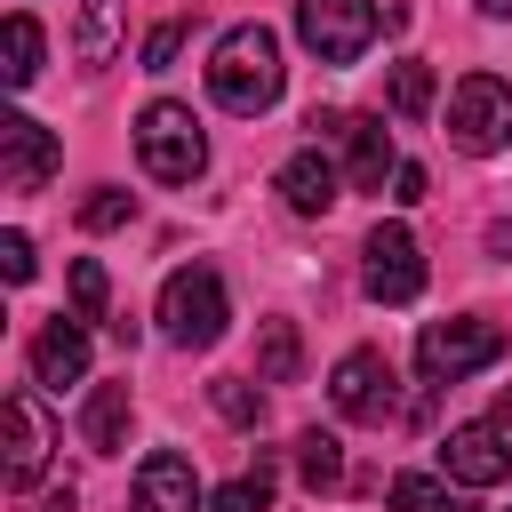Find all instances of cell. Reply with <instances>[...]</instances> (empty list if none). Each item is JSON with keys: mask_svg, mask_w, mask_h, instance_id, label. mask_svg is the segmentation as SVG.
I'll list each match as a JSON object with an SVG mask.
<instances>
[{"mask_svg": "<svg viewBox=\"0 0 512 512\" xmlns=\"http://www.w3.org/2000/svg\"><path fill=\"white\" fill-rule=\"evenodd\" d=\"M0 272H8L16 288L32 280V240H24V232H0Z\"/></svg>", "mask_w": 512, "mask_h": 512, "instance_id": "obj_28", "label": "cell"}, {"mask_svg": "<svg viewBox=\"0 0 512 512\" xmlns=\"http://www.w3.org/2000/svg\"><path fill=\"white\" fill-rule=\"evenodd\" d=\"M504 360V328L496 320H480V312H456V320H432L424 336H416V376L440 392V384H464V376H480V368H496Z\"/></svg>", "mask_w": 512, "mask_h": 512, "instance_id": "obj_2", "label": "cell"}, {"mask_svg": "<svg viewBox=\"0 0 512 512\" xmlns=\"http://www.w3.org/2000/svg\"><path fill=\"white\" fill-rule=\"evenodd\" d=\"M48 176H56V136L40 120H24V112L0 120V184L8 192H40Z\"/></svg>", "mask_w": 512, "mask_h": 512, "instance_id": "obj_10", "label": "cell"}, {"mask_svg": "<svg viewBox=\"0 0 512 512\" xmlns=\"http://www.w3.org/2000/svg\"><path fill=\"white\" fill-rule=\"evenodd\" d=\"M104 304H112V280H104L96 256H80V264H72V312H80V320H104Z\"/></svg>", "mask_w": 512, "mask_h": 512, "instance_id": "obj_24", "label": "cell"}, {"mask_svg": "<svg viewBox=\"0 0 512 512\" xmlns=\"http://www.w3.org/2000/svg\"><path fill=\"white\" fill-rule=\"evenodd\" d=\"M376 0H296V40L320 56V64H360L368 40H376Z\"/></svg>", "mask_w": 512, "mask_h": 512, "instance_id": "obj_6", "label": "cell"}, {"mask_svg": "<svg viewBox=\"0 0 512 512\" xmlns=\"http://www.w3.org/2000/svg\"><path fill=\"white\" fill-rule=\"evenodd\" d=\"M40 512H80V488H72V480H64V488H48V496H40Z\"/></svg>", "mask_w": 512, "mask_h": 512, "instance_id": "obj_30", "label": "cell"}, {"mask_svg": "<svg viewBox=\"0 0 512 512\" xmlns=\"http://www.w3.org/2000/svg\"><path fill=\"white\" fill-rule=\"evenodd\" d=\"M400 168V152H392V128L376 120V112H352L344 120V176L360 184V192H384V176Z\"/></svg>", "mask_w": 512, "mask_h": 512, "instance_id": "obj_14", "label": "cell"}, {"mask_svg": "<svg viewBox=\"0 0 512 512\" xmlns=\"http://www.w3.org/2000/svg\"><path fill=\"white\" fill-rule=\"evenodd\" d=\"M448 144L472 152V160L504 152V144H512V80H496V72H464V80L448 88Z\"/></svg>", "mask_w": 512, "mask_h": 512, "instance_id": "obj_5", "label": "cell"}, {"mask_svg": "<svg viewBox=\"0 0 512 512\" xmlns=\"http://www.w3.org/2000/svg\"><path fill=\"white\" fill-rule=\"evenodd\" d=\"M296 472H304V488L320 496V488H344V440L336 432H296Z\"/></svg>", "mask_w": 512, "mask_h": 512, "instance_id": "obj_19", "label": "cell"}, {"mask_svg": "<svg viewBox=\"0 0 512 512\" xmlns=\"http://www.w3.org/2000/svg\"><path fill=\"white\" fill-rule=\"evenodd\" d=\"M128 416H136L128 384H96V392L80 400V440H88L96 456H120V448H128Z\"/></svg>", "mask_w": 512, "mask_h": 512, "instance_id": "obj_16", "label": "cell"}, {"mask_svg": "<svg viewBox=\"0 0 512 512\" xmlns=\"http://www.w3.org/2000/svg\"><path fill=\"white\" fill-rule=\"evenodd\" d=\"M0 40H8V64H0V72H8V88H32V80H40V24L16 8Z\"/></svg>", "mask_w": 512, "mask_h": 512, "instance_id": "obj_21", "label": "cell"}, {"mask_svg": "<svg viewBox=\"0 0 512 512\" xmlns=\"http://www.w3.org/2000/svg\"><path fill=\"white\" fill-rule=\"evenodd\" d=\"M488 248H496V256H512V224H488Z\"/></svg>", "mask_w": 512, "mask_h": 512, "instance_id": "obj_31", "label": "cell"}, {"mask_svg": "<svg viewBox=\"0 0 512 512\" xmlns=\"http://www.w3.org/2000/svg\"><path fill=\"white\" fill-rule=\"evenodd\" d=\"M360 256H368V264H360V288H368L376 304H416V296H424V248H416L408 224H376Z\"/></svg>", "mask_w": 512, "mask_h": 512, "instance_id": "obj_7", "label": "cell"}, {"mask_svg": "<svg viewBox=\"0 0 512 512\" xmlns=\"http://www.w3.org/2000/svg\"><path fill=\"white\" fill-rule=\"evenodd\" d=\"M136 512H200V472H192V456H176V448L144 456V464H136Z\"/></svg>", "mask_w": 512, "mask_h": 512, "instance_id": "obj_12", "label": "cell"}, {"mask_svg": "<svg viewBox=\"0 0 512 512\" xmlns=\"http://www.w3.org/2000/svg\"><path fill=\"white\" fill-rule=\"evenodd\" d=\"M440 472L456 488H496L512 472V448H504V424H456L440 440Z\"/></svg>", "mask_w": 512, "mask_h": 512, "instance_id": "obj_9", "label": "cell"}, {"mask_svg": "<svg viewBox=\"0 0 512 512\" xmlns=\"http://www.w3.org/2000/svg\"><path fill=\"white\" fill-rule=\"evenodd\" d=\"M48 448H56V432H48L40 400L32 392H8V488H40Z\"/></svg>", "mask_w": 512, "mask_h": 512, "instance_id": "obj_11", "label": "cell"}, {"mask_svg": "<svg viewBox=\"0 0 512 512\" xmlns=\"http://www.w3.org/2000/svg\"><path fill=\"white\" fill-rule=\"evenodd\" d=\"M208 512H272V456H256V472L224 480V488L208 496Z\"/></svg>", "mask_w": 512, "mask_h": 512, "instance_id": "obj_22", "label": "cell"}, {"mask_svg": "<svg viewBox=\"0 0 512 512\" xmlns=\"http://www.w3.org/2000/svg\"><path fill=\"white\" fill-rule=\"evenodd\" d=\"M392 200H400V208H416V200H424V168H416V160H400V168H392Z\"/></svg>", "mask_w": 512, "mask_h": 512, "instance_id": "obj_29", "label": "cell"}, {"mask_svg": "<svg viewBox=\"0 0 512 512\" xmlns=\"http://www.w3.org/2000/svg\"><path fill=\"white\" fill-rule=\"evenodd\" d=\"M384 96H392L400 120H424V112H432V64H416V56L392 64V88H384Z\"/></svg>", "mask_w": 512, "mask_h": 512, "instance_id": "obj_23", "label": "cell"}, {"mask_svg": "<svg viewBox=\"0 0 512 512\" xmlns=\"http://www.w3.org/2000/svg\"><path fill=\"white\" fill-rule=\"evenodd\" d=\"M328 400H336V416H352V424H392V360L368 352V344H352V352L336 360V376H328Z\"/></svg>", "mask_w": 512, "mask_h": 512, "instance_id": "obj_8", "label": "cell"}, {"mask_svg": "<svg viewBox=\"0 0 512 512\" xmlns=\"http://www.w3.org/2000/svg\"><path fill=\"white\" fill-rule=\"evenodd\" d=\"M224 320H232V304H224V280L208 264H184L160 280V336L176 352H208L224 336Z\"/></svg>", "mask_w": 512, "mask_h": 512, "instance_id": "obj_4", "label": "cell"}, {"mask_svg": "<svg viewBox=\"0 0 512 512\" xmlns=\"http://www.w3.org/2000/svg\"><path fill=\"white\" fill-rule=\"evenodd\" d=\"M336 184H344V176H336V160H328L320 144H304L296 160H280V200H288L296 216H328V208H336Z\"/></svg>", "mask_w": 512, "mask_h": 512, "instance_id": "obj_15", "label": "cell"}, {"mask_svg": "<svg viewBox=\"0 0 512 512\" xmlns=\"http://www.w3.org/2000/svg\"><path fill=\"white\" fill-rule=\"evenodd\" d=\"M176 48H184V24H160V32L144 40V72H168V64H176Z\"/></svg>", "mask_w": 512, "mask_h": 512, "instance_id": "obj_27", "label": "cell"}, {"mask_svg": "<svg viewBox=\"0 0 512 512\" xmlns=\"http://www.w3.org/2000/svg\"><path fill=\"white\" fill-rule=\"evenodd\" d=\"M296 368H304L296 320H264V328H256V376H264V384H296Z\"/></svg>", "mask_w": 512, "mask_h": 512, "instance_id": "obj_18", "label": "cell"}, {"mask_svg": "<svg viewBox=\"0 0 512 512\" xmlns=\"http://www.w3.org/2000/svg\"><path fill=\"white\" fill-rule=\"evenodd\" d=\"M392 512H472L448 472H392Z\"/></svg>", "mask_w": 512, "mask_h": 512, "instance_id": "obj_20", "label": "cell"}, {"mask_svg": "<svg viewBox=\"0 0 512 512\" xmlns=\"http://www.w3.org/2000/svg\"><path fill=\"white\" fill-rule=\"evenodd\" d=\"M80 376H88V328H80V312H72V320H48V328L32 336V384L64 392V384H80Z\"/></svg>", "mask_w": 512, "mask_h": 512, "instance_id": "obj_13", "label": "cell"}, {"mask_svg": "<svg viewBox=\"0 0 512 512\" xmlns=\"http://www.w3.org/2000/svg\"><path fill=\"white\" fill-rule=\"evenodd\" d=\"M216 416H224V424H256V416H264V392H256L248 376H216Z\"/></svg>", "mask_w": 512, "mask_h": 512, "instance_id": "obj_26", "label": "cell"}, {"mask_svg": "<svg viewBox=\"0 0 512 512\" xmlns=\"http://www.w3.org/2000/svg\"><path fill=\"white\" fill-rule=\"evenodd\" d=\"M208 96L240 120L272 112L280 104V40L264 24H232L216 48H208Z\"/></svg>", "mask_w": 512, "mask_h": 512, "instance_id": "obj_1", "label": "cell"}, {"mask_svg": "<svg viewBox=\"0 0 512 512\" xmlns=\"http://www.w3.org/2000/svg\"><path fill=\"white\" fill-rule=\"evenodd\" d=\"M128 216H136V200H128L120 184H96V192L80 200V224H88V232H112V224H128Z\"/></svg>", "mask_w": 512, "mask_h": 512, "instance_id": "obj_25", "label": "cell"}, {"mask_svg": "<svg viewBox=\"0 0 512 512\" xmlns=\"http://www.w3.org/2000/svg\"><path fill=\"white\" fill-rule=\"evenodd\" d=\"M480 16H512V0H480Z\"/></svg>", "mask_w": 512, "mask_h": 512, "instance_id": "obj_32", "label": "cell"}, {"mask_svg": "<svg viewBox=\"0 0 512 512\" xmlns=\"http://www.w3.org/2000/svg\"><path fill=\"white\" fill-rule=\"evenodd\" d=\"M136 160H144V176L152 184H192L200 168H208V136H200V120H192V104H144L136 112Z\"/></svg>", "mask_w": 512, "mask_h": 512, "instance_id": "obj_3", "label": "cell"}, {"mask_svg": "<svg viewBox=\"0 0 512 512\" xmlns=\"http://www.w3.org/2000/svg\"><path fill=\"white\" fill-rule=\"evenodd\" d=\"M72 56L88 72H104L120 56V0H80V24H72Z\"/></svg>", "mask_w": 512, "mask_h": 512, "instance_id": "obj_17", "label": "cell"}]
</instances>
